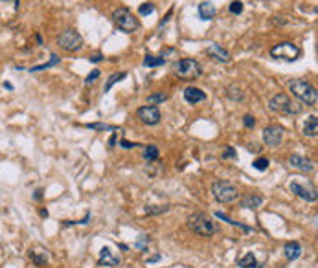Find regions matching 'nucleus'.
Masks as SVG:
<instances>
[{
  "label": "nucleus",
  "mask_w": 318,
  "mask_h": 268,
  "mask_svg": "<svg viewBox=\"0 0 318 268\" xmlns=\"http://www.w3.org/2000/svg\"><path fill=\"white\" fill-rule=\"evenodd\" d=\"M291 191L296 195V197H300L301 201L305 202H317L318 195H317V189L309 184H300V182H291Z\"/></svg>",
  "instance_id": "nucleus-11"
},
{
  "label": "nucleus",
  "mask_w": 318,
  "mask_h": 268,
  "mask_svg": "<svg viewBox=\"0 0 318 268\" xmlns=\"http://www.w3.org/2000/svg\"><path fill=\"white\" fill-rule=\"evenodd\" d=\"M300 55V48L293 44V42H280L276 46L270 48V57L280 59V61H287V63H293Z\"/></svg>",
  "instance_id": "nucleus-6"
},
{
  "label": "nucleus",
  "mask_w": 318,
  "mask_h": 268,
  "mask_svg": "<svg viewBox=\"0 0 318 268\" xmlns=\"http://www.w3.org/2000/svg\"><path fill=\"white\" fill-rule=\"evenodd\" d=\"M237 267L239 268H263V265L256 259L254 253H245L243 257L237 261Z\"/></svg>",
  "instance_id": "nucleus-20"
},
{
  "label": "nucleus",
  "mask_w": 318,
  "mask_h": 268,
  "mask_svg": "<svg viewBox=\"0 0 318 268\" xmlns=\"http://www.w3.org/2000/svg\"><path fill=\"white\" fill-rule=\"evenodd\" d=\"M303 134L305 136H311V138H317L318 134V117L317 114H313L305 119V123H303Z\"/></svg>",
  "instance_id": "nucleus-19"
},
{
  "label": "nucleus",
  "mask_w": 318,
  "mask_h": 268,
  "mask_svg": "<svg viewBox=\"0 0 318 268\" xmlns=\"http://www.w3.org/2000/svg\"><path fill=\"white\" fill-rule=\"evenodd\" d=\"M120 147H124V149H133V147H140V143H136V142H127V140H122V142H120Z\"/></svg>",
  "instance_id": "nucleus-37"
},
{
  "label": "nucleus",
  "mask_w": 318,
  "mask_h": 268,
  "mask_svg": "<svg viewBox=\"0 0 318 268\" xmlns=\"http://www.w3.org/2000/svg\"><path fill=\"white\" fill-rule=\"evenodd\" d=\"M30 259L34 261L37 267L44 268L46 265H48V255H46V251H42V253H39V251L35 250H30Z\"/></svg>",
  "instance_id": "nucleus-22"
},
{
  "label": "nucleus",
  "mask_w": 318,
  "mask_h": 268,
  "mask_svg": "<svg viewBox=\"0 0 318 268\" xmlns=\"http://www.w3.org/2000/svg\"><path fill=\"white\" fill-rule=\"evenodd\" d=\"M212 193H213L215 201L223 202V204L237 201V197H239L237 187H235L232 182H228V180H217V182H213V185H212Z\"/></svg>",
  "instance_id": "nucleus-5"
},
{
  "label": "nucleus",
  "mask_w": 318,
  "mask_h": 268,
  "mask_svg": "<svg viewBox=\"0 0 318 268\" xmlns=\"http://www.w3.org/2000/svg\"><path fill=\"white\" fill-rule=\"evenodd\" d=\"M159 147L157 145H145L143 147V160L145 162H155V160H159Z\"/></svg>",
  "instance_id": "nucleus-25"
},
{
  "label": "nucleus",
  "mask_w": 318,
  "mask_h": 268,
  "mask_svg": "<svg viewBox=\"0 0 318 268\" xmlns=\"http://www.w3.org/2000/svg\"><path fill=\"white\" fill-rule=\"evenodd\" d=\"M0 2H13V0H0Z\"/></svg>",
  "instance_id": "nucleus-43"
},
{
  "label": "nucleus",
  "mask_w": 318,
  "mask_h": 268,
  "mask_svg": "<svg viewBox=\"0 0 318 268\" xmlns=\"http://www.w3.org/2000/svg\"><path fill=\"white\" fill-rule=\"evenodd\" d=\"M261 204H263V197L256 195V193H248L241 199V208H247V210H256Z\"/></svg>",
  "instance_id": "nucleus-18"
},
{
  "label": "nucleus",
  "mask_w": 318,
  "mask_h": 268,
  "mask_svg": "<svg viewBox=\"0 0 318 268\" xmlns=\"http://www.w3.org/2000/svg\"><path fill=\"white\" fill-rule=\"evenodd\" d=\"M175 72L182 79H195L202 76V67L195 59H180L175 65Z\"/></svg>",
  "instance_id": "nucleus-8"
},
{
  "label": "nucleus",
  "mask_w": 318,
  "mask_h": 268,
  "mask_svg": "<svg viewBox=\"0 0 318 268\" xmlns=\"http://www.w3.org/2000/svg\"><path fill=\"white\" fill-rule=\"evenodd\" d=\"M125 77H127V72H118V74H112V76H109L107 83H105V90H103V92H105V94L110 92L112 84H116V83H120V81H124Z\"/></svg>",
  "instance_id": "nucleus-24"
},
{
  "label": "nucleus",
  "mask_w": 318,
  "mask_h": 268,
  "mask_svg": "<svg viewBox=\"0 0 318 268\" xmlns=\"http://www.w3.org/2000/svg\"><path fill=\"white\" fill-rule=\"evenodd\" d=\"M188 228L192 232H195V234L202 235V237H210V235H213L217 232L215 222L208 215L201 213V211H197V213H193V215L188 217Z\"/></svg>",
  "instance_id": "nucleus-3"
},
{
  "label": "nucleus",
  "mask_w": 318,
  "mask_h": 268,
  "mask_svg": "<svg viewBox=\"0 0 318 268\" xmlns=\"http://www.w3.org/2000/svg\"><path fill=\"white\" fill-rule=\"evenodd\" d=\"M168 100V94H151L147 98V105H159Z\"/></svg>",
  "instance_id": "nucleus-28"
},
{
  "label": "nucleus",
  "mask_w": 318,
  "mask_h": 268,
  "mask_svg": "<svg viewBox=\"0 0 318 268\" xmlns=\"http://www.w3.org/2000/svg\"><path fill=\"white\" fill-rule=\"evenodd\" d=\"M243 125L247 127V129H252V127L256 125V117L252 116V114H245V117H243Z\"/></svg>",
  "instance_id": "nucleus-35"
},
{
  "label": "nucleus",
  "mask_w": 318,
  "mask_h": 268,
  "mask_svg": "<svg viewBox=\"0 0 318 268\" xmlns=\"http://www.w3.org/2000/svg\"><path fill=\"white\" fill-rule=\"evenodd\" d=\"M57 44L63 48L65 51H77L83 48V37L79 32H75V30H65L63 34L57 37Z\"/></svg>",
  "instance_id": "nucleus-7"
},
{
  "label": "nucleus",
  "mask_w": 318,
  "mask_h": 268,
  "mask_svg": "<svg viewBox=\"0 0 318 268\" xmlns=\"http://www.w3.org/2000/svg\"><path fill=\"white\" fill-rule=\"evenodd\" d=\"M289 164H291L293 168L303 171V173H311V171H315V164H313L309 158L300 156V154H293V156L289 158Z\"/></svg>",
  "instance_id": "nucleus-13"
},
{
  "label": "nucleus",
  "mask_w": 318,
  "mask_h": 268,
  "mask_svg": "<svg viewBox=\"0 0 318 268\" xmlns=\"http://www.w3.org/2000/svg\"><path fill=\"white\" fill-rule=\"evenodd\" d=\"M112 20L125 34H133V32H136L140 28V20H138V17H134L133 11L129 8H118L112 13Z\"/></svg>",
  "instance_id": "nucleus-4"
},
{
  "label": "nucleus",
  "mask_w": 318,
  "mask_h": 268,
  "mask_svg": "<svg viewBox=\"0 0 318 268\" xmlns=\"http://www.w3.org/2000/svg\"><path fill=\"white\" fill-rule=\"evenodd\" d=\"M136 117L145 123V125H159L162 116H160V110L157 105H145V107H140L136 110Z\"/></svg>",
  "instance_id": "nucleus-9"
},
{
  "label": "nucleus",
  "mask_w": 318,
  "mask_h": 268,
  "mask_svg": "<svg viewBox=\"0 0 318 268\" xmlns=\"http://www.w3.org/2000/svg\"><path fill=\"white\" fill-rule=\"evenodd\" d=\"M228 9H230V13H234V15H241L243 13V2H239V0H234V2H230V6H228Z\"/></svg>",
  "instance_id": "nucleus-31"
},
{
  "label": "nucleus",
  "mask_w": 318,
  "mask_h": 268,
  "mask_svg": "<svg viewBox=\"0 0 318 268\" xmlns=\"http://www.w3.org/2000/svg\"><path fill=\"white\" fill-rule=\"evenodd\" d=\"M34 199H35V201H41V199H42V189H37V191H35Z\"/></svg>",
  "instance_id": "nucleus-40"
},
{
  "label": "nucleus",
  "mask_w": 318,
  "mask_h": 268,
  "mask_svg": "<svg viewBox=\"0 0 318 268\" xmlns=\"http://www.w3.org/2000/svg\"><path fill=\"white\" fill-rule=\"evenodd\" d=\"M87 127L92 131H118L116 127L107 125V123H87Z\"/></svg>",
  "instance_id": "nucleus-32"
},
{
  "label": "nucleus",
  "mask_w": 318,
  "mask_h": 268,
  "mask_svg": "<svg viewBox=\"0 0 318 268\" xmlns=\"http://www.w3.org/2000/svg\"><path fill=\"white\" fill-rule=\"evenodd\" d=\"M289 90L293 92V96H296V100L303 101L305 105H317V88L309 81H305V79H293V81H289Z\"/></svg>",
  "instance_id": "nucleus-2"
},
{
  "label": "nucleus",
  "mask_w": 318,
  "mask_h": 268,
  "mask_svg": "<svg viewBox=\"0 0 318 268\" xmlns=\"http://www.w3.org/2000/svg\"><path fill=\"white\" fill-rule=\"evenodd\" d=\"M166 211H169V206H147L145 208L147 215H160V213H166Z\"/></svg>",
  "instance_id": "nucleus-29"
},
{
  "label": "nucleus",
  "mask_w": 318,
  "mask_h": 268,
  "mask_svg": "<svg viewBox=\"0 0 318 268\" xmlns=\"http://www.w3.org/2000/svg\"><path fill=\"white\" fill-rule=\"evenodd\" d=\"M221 158L223 160H234V158H237V152H235V149L234 147H230V145H228V147H225V151H223V154H221Z\"/></svg>",
  "instance_id": "nucleus-33"
},
{
  "label": "nucleus",
  "mask_w": 318,
  "mask_h": 268,
  "mask_svg": "<svg viewBox=\"0 0 318 268\" xmlns=\"http://www.w3.org/2000/svg\"><path fill=\"white\" fill-rule=\"evenodd\" d=\"M166 63H168L166 55H159V57H155V55H145V57H143V67H147V68L164 67Z\"/></svg>",
  "instance_id": "nucleus-21"
},
{
  "label": "nucleus",
  "mask_w": 318,
  "mask_h": 268,
  "mask_svg": "<svg viewBox=\"0 0 318 268\" xmlns=\"http://www.w3.org/2000/svg\"><path fill=\"white\" fill-rule=\"evenodd\" d=\"M153 11H155V4L143 2V4H140V6H138V15H142V17L149 15V13H153Z\"/></svg>",
  "instance_id": "nucleus-30"
},
{
  "label": "nucleus",
  "mask_w": 318,
  "mask_h": 268,
  "mask_svg": "<svg viewBox=\"0 0 318 268\" xmlns=\"http://www.w3.org/2000/svg\"><path fill=\"white\" fill-rule=\"evenodd\" d=\"M149 243V237L147 235H140V241L134 243V248H140V250H145V244Z\"/></svg>",
  "instance_id": "nucleus-36"
},
{
  "label": "nucleus",
  "mask_w": 318,
  "mask_h": 268,
  "mask_svg": "<svg viewBox=\"0 0 318 268\" xmlns=\"http://www.w3.org/2000/svg\"><path fill=\"white\" fill-rule=\"evenodd\" d=\"M184 100L190 105H197V103L206 100V94H204V90L197 88V86H188V88H184Z\"/></svg>",
  "instance_id": "nucleus-15"
},
{
  "label": "nucleus",
  "mask_w": 318,
  "mask_h": 268,
  "mask_svg": "<svg viewBox=\"0 0 318 268\" xmlns=\"http://www.w3.org/2000/svg\"><path fill=\"white\" fill-rule=\"evenodd\" d=\"M88 59H90V63H100V61H103V53H94Z\"/></svg>",
  "instance_id": "nucleus-38"
},
{
  "label": "nucleus",
  "mask_w": 318,
  "mask_h": 268,
  "mask_svg": "<svg viewBox=\"0 0 318 268\" xmlns=\"http://www.w3.org/2000/svg\"><path fill=\"white\" fill-rule=\"evenodd\" d=\"M162 259V255L160 253H157V255H151V257H147V263H157V261Z\"/></svg>",
  "instance_id": "nucleus-39"
},
{
  "label": "nucleus",
  "mask_w": 318,
  "mask_h": 268,
  "mask_svg": "<svg viewBox=\"0 0 318 268\" xmlns=\"http://www.w3.org/2000/svg\"><path fill=\"white\" fill-rule=\"evenodd\" d=\"M4 86H6V88H8V90H13V84L9 83V81H6V83H4Z\"/></svg>",
  "instance_id": "nucleus-41"
},
{
  "label": "nucleus",
  "mask_w": 318,
  "mask_h": 268,
  "mask_svg": "<svg viewBox=\"0 0 318 268\" xmlns=\"http://www.w3.org/2000/svg\"><path fill=\"white\" fill-rule=\"evenodd\" d=\"M268 109L272 112H278V114H283V116H298L301 112V105H298L296 101L291 100L287 94L280 92L270 98Z\"/></svg>",
  "instance_id": "nucleus-1"
},
{
  "label": "nucleus",
  "mask_w": 318,
  "mask_h": 268,
  "mask_svg": "<svg viewBox=\"0 0 318 268\" xmlns=\"http://www.w3.org/2000/svg\"><path fill=\"white\" fill-rule=\"evenodd\" d=\"M206 55L215 59L217 63H228L230 61V53L223 46H219V44H210L208 48H206Z\"/></svg>",
  "instance_id": "nucleus-14"
},
{
  "label": "nucleus",
  "mask_w": 318,
  "mask_h": 268,
  "mask_svg": "<svg viewBox=\"0 0 318 268\" xmlns=\"http://www.w3.org/2000/svg\"><path fill=\"white\" fill-rule=\"evenodd\" d=\"M217 15V8L213 6V2H210V0H204L199 4V17L202 20H212V18Z\"/></svg>",
  "instance_id": "nucleus-17"
},
{
  "label": "nucleus",
  "mask_w": 318,
  "mask_h": 268,
  "mask_svg": "<svg viewBox=\"0 0 318 268\" xmlns=\"http://www.w3.org/2000/svg\"><path fill=\"white\" fill-rule=\"evenodd\" d=\"M39 213H41V217H48V211H46V210H41Z\"/></svg>",
  "instance_id": "nucleus-42"
},
{
  "label": "nucleus",
  "mask_w": 318,
  "mask_h": 268,
  "mask_svg": "<svg viewBox=\"0 0 318 268\" xmlns=\"http://www.w3.org/2000/svg\"><path fill=\"white\" fill-rule=\"evenodd\" d=\"M215 217L221 218V220H225V222H228L230 226H237V228H241L243 232H252V228H250V226H247V224H243V222H237V220H234V218H230V217H228V215H225V213H221V211H217V213H215Z\"/></svg>",
  "instance_id": "nucleus-23"
},
{
  "label": "nucleus",
  "mask_w": 318,
  "mask_h": 268,
  "mask_svg": "<svg viewBox=\"0 0 318 268\" xmlns=\"http://www.w3.org/2000/svg\"><path fill=\"white\" fill-rule=\"evenodd\" d=\"M100 70H98V68H94L92 72H90V74H88V76L85 77V84H92L94 81H96V79H98V77H100Z\"/></svg>",
  "instance_id": "nucleus-34"
},
{
  "label": "nucleus",
  "mask_w": 318,
  "mask_h": 268,
  "mask_svg": "<svg viewBox=\"0 0 318 268\" xmlns=\"http://www.w3.org/2000/svg\"><path fill=\"white\" fill-rule=\"evenodd\" d=\"M268 166H270L268 158H256L254 162H252V168L258 169V171H267Z\"/></svg>",
  "instance_id": "nucleus-27"
},
{
  "label": "nucleus",
  "mask_w": 318,
  "mask_h": 268,
  "mask_svg": "<svg viewBox=\"0 0 318 268\" xmlns=\"http://www.w3.org/2000/svg\"><path fill=\"white\" fill-rule=\"evenodd\" d=\"M283 134L285 129L282 125H268L263 131V142L267 143L268 147H276L283 140Z\"/></svg>",
  "instance_id": "nucleus-10"
},
{
  "label": "nucleus",
  "mask_w": 318,
  "mask_h": 268,
  "mask_svg": "<svg viewBox=\"0 0 318 268\" xmlns=\"http://www.w3.org/2000/svg\"><path fill=\"white\" fill-rule=\"evenodd\" d=\"M59 63H61V59H59V55H55V53H52V59L46 63V65H39V67H34L30 68V72H41V70H48V68L52 67H57Z\"/></svg>",
  "instance_id": "nucleus-26"
},
{
  "label": "nucleus",
  "mask_w": 318,
  "mask_h": 268,
  "mask_svg": "<svg viewBox=\"0 0 318 268\" xmlns=\"http://www.w3.org/2000/svg\"><path fill=\"white\" fill-rule=\"evenodd\" d=\"M283 255L287 261H296L301 255V244L296 241H289L283 246Z\"/></svg>",
  "instance_id": "nucleus-16"
},
{
  "label": "nucleus",
  "mask_w": 318,
  "mask_h": 268,
  "mask_svg": "<svg viewBox=\"0 0 318 268\" xmlns=\"http://www.w3.org/2000/svg\"><path fill=\"white\" fill-rule=\"evenodd\" d=\"M98 265H100V267H118V265H120V255H116L109 246H103L100 250Z\"/></svg>",
  "instance_id": "nucleus-12"
}]
</instances>
